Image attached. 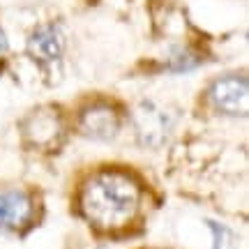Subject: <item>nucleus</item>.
I'll list each match as a JSON object with an SVG mask.
<instances>
[{"mask_svg": "<svg viewBox=\"0 0 249 249\" xmlns=\"http://www.w3.org/2000/svg\"><path fill=\"white\" fill-rule=\"evenodd\" d=\"M81 208L99 229H120L136 214L139 187L123 173H99L83 189Z\"/></svg>", "mask_w": 249, "mask_h": 249, "instance_id": "nucleus-1", "label": "nucleus"}, {"mask_svg": "<svg viewBox=\"0 0 249 249\" xmlns=\"http://www.w3.org/2000/svg\"><path fill=\"white\" fill-rule=\"evenodd\" d=\"M213 99L217 108L231 116H242L247 113L249 88L245 76H224L213 86Z\"/></svg>", "mask_w": 249, "mask_h": 249, "instance_id": "nucleus-2", "label": "nucleus"}, {"mask_svg": "<svg viewBox=\"0 0 249 249\" xmlns=\"http://www.w3.org/2000/svg\"><path fill=\"white\" fill-rule=\"evenodd\" d=\"M33 219V201L23 192H0V229L21 231Z\"/></svg>", "mask_w": 249, "mask_h": 249, "instance_id": "nucleus-3", "label": "nucleus"}, {"mask_svg": "<svg viewBox=\"0 0 249 249\" xmlns=\"http://www.w3.org/2000/svg\"><path fill=\"white\" fill-rule=\"evenodd\" d=\"M136 129H139V139L148 145H160L171 132V120L166 118L164 111H160L152 104H141L136 116H134Z\"/></svg>", "mask_w": 249, "mask_h": 249, "instance_id": "nucleus-4", "label": "nucleus"}, {"mask_svg": "<svg viewBox=\"0 0 249 249\" xmlns=\"http://www.w3.org/2000/svg\"><path fill=\"white\" fill-rule=\"evenodd\" d=\"M81 132L90 139L108 141L118 132V116L113 108L108 107H92L81 118Z\"/></svg>", "mask_w": 249, "mask_h": 249, "instance_id": "nucleus-5", "label": "nucleus"}, {"mask_svg": "<svg viewBox=\"0 0 249 249\" xmlns=\"http://www.w3.org/2000/svg\"><path fill=\"white\" fill-rule=\"evenodd\" d=\"M62 46H65V39H62L60 30L55 26H44L30 35V39H28V53L42 62H51L60 58Z\"/></svg>", "mask_w": 249, "mask_h": 249, "instance_id": "nucleus-6", "label": "nucleus"}, {"mask_svg": "<svg viewBox=\"0 0 249 249\" xmlns=\"http://www.w3.org/2000/svg\"><path fill=\"white\" fill-rule=\"evenodd\" d=\"M58 129H60V123H58V116L51 113V111H39L26 123V134L33 143H49L58 136Z\"/></svg>", "mask_w": 249, "mask_h": 249, "instance_id": "nucleus-7", "label": "nucleus"}, {"mask_svg": "<svg viewBox=\"0 0 249 249\" xmlns=\"http://www.w3.org/2000/svg\"><path fill=\"white\" fill-rule=\"evenodd\" d=\"M210 231H213V238H214V249H238L240 247V240L238 235L224 226V224H217V222H208Z\"/></svg>", "mask_w": 249, "mask_h": 249, "instance_id": "nucleus-8", "label": "nucleus"}, {"mask_svg": "<svg viewBox=\"0 0 249 249\" xmlns=\"http://www.w3.org/2000/svg\"><path fill=\"white\" fill-rule=\"evenodd\" d=\"M194 65H196V58L194 55H189L187 51H178L176 58L171 60V67H173L176 71H187V70H192Z\"/></svg>", "mask_w": 249, "mask_h": 249, "instance_id": "nucleus-9", "label": "nucleus"}, {"mask_svg": "<svg viewBox=\"0 0 249 249\" xmlns=\"http://www.w3.org/2000/svg\"><path fill=\"white\" fill-rule=\"evenodd\" d=\"M7 53V37H5V33L0 30V58Z\"/></svg>", "mask_w": 249, "mask_h": 249, "instance_id": "nucleus-10", "label": "nucleus"}]
</instances>
